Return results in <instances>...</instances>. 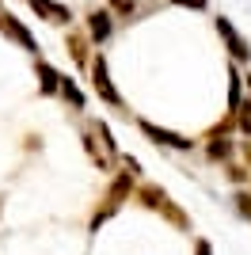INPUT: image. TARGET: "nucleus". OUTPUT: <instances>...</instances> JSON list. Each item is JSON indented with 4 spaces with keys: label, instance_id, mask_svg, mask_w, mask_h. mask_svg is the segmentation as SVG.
Listing matches in <instances>:
<instances>
[{
    "label": "nucleus",
    "instance_id": "obj_1",
    "mask_svg": "<svg viewBox=\"0 0 251 255\" xmlns=\"http://www.w3.org/2000/svg\"><path fill=\"white\" fill-rule=\"evenodd\" d=\"M133 202L137 206H145L148 213H156V217H164L175 233H190L194 229V221H190V213L183 210V206L171 198V194L160 187V183H137V191H133Z\"/></svg>",
    "mask_w": 251,
    "mask_h": 255
},
{
    "label": "nucleus",
    "instance_id": "obj_2",
    "mask_svg": "<svg viewBox=\"0 0 251 255\" xmlns=\"http://www.w3.org/2000/svg\"><path fill=\"white\" fill-rule=\"evenodd\" d=\"M133 191H137V175H129V171H115L111 175V183H107V191H103V202H99V210L88 217V233H99L107 221H115L118 210H122L126 202H133Z\"/></svg>",
    "mask_w": 251,
    "mask_h": 255
},
{
    "label": "nucleus",
    "instance_id": "obj_3",
    "mask_svg": "<svg viewBox=\"0 0 251 255\" xmlns=\"http://www.w3.org/2000/svg\"><path fill=\"white\" fill-rule=\"evenodd\" d=\"M88 73H92L95 96L103 99L107 107H115V111H122V115H126V99H122V92L115 88V76H111V69H107V57H103V53H95V57H92Z\"/></svg>",
    "mask_w": 251,
    "mask_h": 255
},
{
    "label": "nucleus",
    "instance_id": "obj_4",
    "mask_svg": "<svg viewBox=\"0 0 251 255\" xmlns=\"http://www.w3.org/2000/svg\"><path fill=\"white\" fill-rule=\"evenodd\" d=\"M137 129H141L152 145H160V149H171V152H190L194 149V137H183V133H175V129H167V126H156L152 118H137Z\"/></svg>",
    "mask_w": 251,
    "mask_h": 255
},
{
    "label": "nucleus",
    "instance_id": "obj_5",
    "mask_svg": "<svg viewBox=\"0 0 251 255\" xmlns=\"http://www.w3.org/2000/svg\"><path fill=\"white\" fill-rule=\"evenodd\" d=\"M213 27H217V34L225 38V46H229V57H232V61H236V65H248V61H251V46H248V38L236 31V23L225 19V15H213Z\"/></svg>",
    "mask_w": 251,
    "mask_h": 255
},
{
    "label": "nucleus",
    "instance_id": "obj_6",
    "mask_svg": "<svg viewBox=\"0 0 251 255\" xmlns=\"http://www.w3.org/2000/svg\"><path fill=\"white\" fill-rule=\"evenodd\" d=\"M0 34L4 38H11V42L19 46V50H27V53H38V38L31 34V27L23 19H15L11 11H0Z\"/></svg>",
    "mask_w": 251,
    "mask_h": 255
},
{
    "label": "nucleus",
    "instance_id": "obj_7",
    "mask_svg": "<svg viewBox=\"0 0 251 255\" xmlns=\"http://www.w3.org/2000/svg\"><path fill=\"white\" fill-rule=\"evenodd\" d=\"M111 34H115V15H111V8H99L88 15V38H92L95 46L111 42Z\"/></svg>",
    "mask_w": 251,
    "mask_h": 255
},
{
    "label": "nucleus",
    "instance_id": "obj_8",
    "mask_svg": "<svg viewBox=\"0 0 251 255\" xmlns=\"http://www.w3.org/2000/svg\"><path fill=\"white\" fill-rule=\"evenodd\" d=\"M80 149H84V156L95 164V171H111V156L103 152V145H99V137H95V129H92V126H84V129H80Z\"/></svg>",
    "mask_w": 251,
    "mask_h": 255
},
{
    "label": "nucleus",
    "instance_id": "obj_9",
    "mask_svg": "<svg viewBox=\"0 0 251 255\" xmlns=\"http://www.w3.org/2000/svg\"><path fill=\"white\" fill-rule=\"evenodd\" d=\"M34 76H38L42 96H61V73H57L50 61H34Z\"/></svg>",
    "mask_w": 251,
    "mask_h": 255
},
{
    "label": "nucleus",
    "instance_id": "obj_10",
    "mask_svg": "<svg viewBox=\"0 0 251 255\" xmlns=\"http://www.w3.org/2000/svg\"><path fill=\"white\" fill-rule=\"evenodd\" d=\"M34 11H38L42 19L50 23H73V11H69V4H57V0H27Z\"/></svg>",
    "mask_w": 251,
    "mask_h": 255
},
{
    "label": "nucleus",
    "instance_id": "obj_11",
    "mask_svg": "<svg viewBox=\"0 0 251 255\" xmlns=\"http://www.w3.org/2000/svg\"><path fill=\"white\" fill-rule=\"evenodd\" d=\"M232 152H236V141L232 137H206V156L213 164H229Z\"/></svg>",
    "mask_w": 251,
    "mask_h": 255
},
{
    "label": "nucleus",
    "instance_id": "obj_12",
    "mask_svg": "<svg viewBox=\"0 0 251 255\" xmlns=\"http://www.w3.org/2000/svg\"><path fill=\"white\" fill-rule=\"evenodd\" d=\"M92 129L95 133H99V145H103V152L111 160H118L122 156V149H118V141H115V129H111V122H107V118H95L92 122Z\"/></svg>",
    "mask_w": 251,
    "mask_h": 255
},
{
    "label": "nucleus",
    "instance_id": "obj_13",
    "mask_svg": "<svg viewBox=\"0 0 251 255\" xmlns=\"http://www.w3.org/2000/svg\"><path fill=\"white\" fill-rule=\"evenodd\" d=\"M61 99H65V103H69V107H73L76 115H80L84 107H88V96H84V92H80V84H76L73 76H65V73H61Z\"/></svg>",
    "mask_w": 251,
    "mask_h": 255
},
{
    "label": "nucleus",
    "instance_id": "obj_14",
    "mask_svg": "<svg viewBox=\"0 0 251 255\" xmlns=\"http://www.w3.org/2000/svg\"><path fill=\"white\" fill-rule=\"evenodd\" d=\"M240 92H244V76H240V69H236V61H232L229 65V115L240 107V99H244Z\"/></svg>",
    "mask_w": 251,
    "mask_h": 255
},
{
    "label": "nucleus",
    "instance_id": "obj_15",
    "mask_svg": "<svg viewBox=\"0 0 251 255\" xmlns=\"http://www.w3.org/2000/svg\"><path fill=\"white\" fill-rule=\"evenodd\" d=\"M232 122H236V133H240V137H251V96L240 99V107L232 111Z\"/></svg>",
    "mask_w": 251,
    "mask_h": 255
},
{
    "label": "nucleus",
    "instance_id": "obj_16",
    "mask_svg": "<svg viewBox=\"0 0 251 255\" xmlns=\"http://www.w3.org/2000/svg\"><path fill=\"white\" fill-rule=\"evenodd\" d=\"M221 168H225V175H229L232 187H248V183H251V168H244V164H236V160L221 164Z\"/></svg>",
    "mask_w": 251,
    "mask_h": 255
},
{
    "label": "nucleus",
    "instance_id": "obj_17",
    "mask_svg": "<svg viewBox=\"0 0 251 255\" xmlns=\"http://www.w3.org/2000/svg\"><path fill=\"white\" fill-rule=\"evenodd\" d=\"M232 206H236V213H240L244 221H251V191L248 187H236V191H232Z\"/></svg>",
    "mask_w": 251,
    "mask_h": 255
},
{
    "label": "nucleus",
    "instance_id": "obj_18",
    "mask_svg": "<svg viewBox=\"0 0 251 255\" xmlns=\"http://www.w3.org/2000/svg\"><path fill=\"white\" fill-rule=\"evenodd\" d=\"M111 15H118V19H133V15H137V0H111Z\"/></svg>",
    "mask_w": 251,
    "mask_h": 255
},
{
    "label": "nucleus",
    "instance_id": "obj_19",
    "mask_svg": "<svg viewBox=\"0 0 251 255\" xmlns=\"http://www.w3.org/2000/svg\"><path fill=\"white\" fill-rule=\"evenodd\" d=\"M69 53H73L76 65H92V57H88V50H84V38H80V34H73V38H69Z\"/></svg>",
    "mask_w": 251,
    "mask_h": 255
},
{
    "label": "nucleus",
    "instance_id": "obj_20",
    "mask_svg": "<svg viewBox=\"0 0 251 255\" xmlns=\"http://www.w3.org/2000/svg\"><path fill=\"white\" fill-rule=\"evenodd\" d=\"M118 164H122V168L129 171V175H141V160H137V156H129V152H122V156H118Z\"/></svg>",
    "mask_w": 251,
    "mask_h": 255
},
{
    "label": "nucleus",
    "instance_id": "obj_21",
    "mask_svg": "<svg viewBox=\"0 0 251 255\" xmlns=\"http://www.w3.org/2000/svg\"><path fill=\"white\" fill-rule=\"evenodd\" d=\"M175 8H190V11H206L209 8V0H171Z\"/></svg>",
    "mask_w": 251,
    "mask_h": 255
},
{
    "label": "nucleus",
    "instance_id": "obj_22",
    "mask_svg": "<svg viewBox=\"0 0 251 255\" xmlns=\"http://www.w3.org/2000/svg\"><path fill=\"white\" fill-rule=\"evenodd\" d=\"M194 255H213V244H209L206 236H198V240H194Z\"/></svg>",
    "mask_w": 251,
    "mask_h": 255
},
{
    "label": "nucleus",
    "instance_id": "obj_23",
    "mask_svg": "<svg viewBox=\"0 0 251 255\" xmlns=\"http://www.w3.org/2000/svg\"><path fill=\"white\" fill-rule=\"evenodd\" d=\"M240 156H244V164L251 168V137H244V141H240Z\"/></svg>",
    "mask_w": 251,
    "mask_h": 255
},
{
    "label": "nucleus",
    "instance_id": "obj_24",
    "mask_svg": "<svg viewBox=\"0 0 251 255\" xmlns=\"http://www.w3.org/2000/svg\"><path fill=\"white\" fill-rule=\"evenodd\" d=\"M248 84H251V76H248Z\"/></svg>",
    "mask_w": 251,
    "mask_h": 255
},
{
    "label": "nucleus",
    "instance_id": "obj_25",
    "mask_svg": "<svg viewBox=\"0 0 251 255\" xmlns=\"http://www.w3.org/2000/svg\"><path fill=\"white\" fill-rule=\"evenodd\" d=\"M248 191H251V183H248Z\"/></svg>",
    "mask_w": 251,
    "mask_h": 255
}]
</instances>
